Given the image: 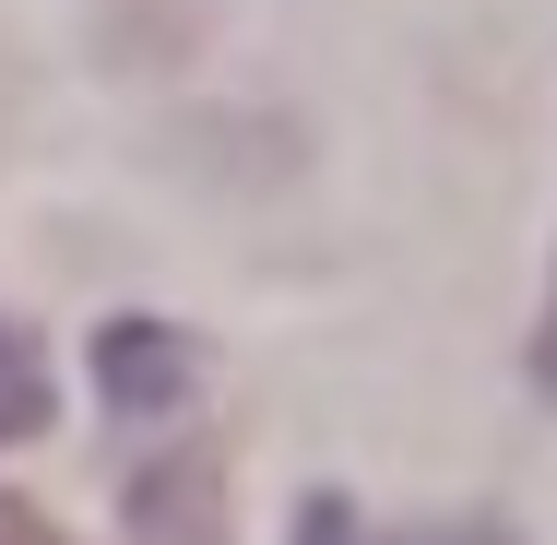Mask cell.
Segmentation results:
<instances>
[{
    "mask_svg": "<svg viewBox=\"0 0 557 545\" xmlns=\"http://www.w3.org/2000/svg\"><path fill=\"white\" fill-rule=\"evenodd\" d=\"M96 380H108L131 416H166V404H190V380H202V356L178 344V332H143V321H119L108 344H96Z\"/></svg>",
    "mask_w": 557,
    "mask_h": 545,
    "instance_id": "1",
    "label": "cell"
},
{
    "mask_svg": "<svg viewBox=\"0 0 557 545\" xmlns=\"http://www.w3.org/2000/svg\"><path fill=\"white\" fill-rule=\"evenodd\" d=\"M131 510H143V534H154V545H225V510H214V462H143Z\"/></svg>",
    "mask_w": 557,
    "mask_h": 545,
    "instance_id": "2",
    "label": "cell"
},
{
    "mask_svg": "<svg viewBox=\"0 0 557 545\" xmlns=\"http://www.w3.org/2000/svg\"><path fill=\"white\" fill-rule=\"evenodd\" d=\"M297 545H510V534H498V522H428V534H368V522L344 510L333 486H321V498L297 510Z\"/></svg>",
    "mask_w": 557,
    "mask_h": 545,
    "instance_id": "3",
    "label": "cell"
},
{
    "mask_svg": "<svg viewBox=\"0 0 557 545\" xmlns=\"http://www.w3.org/2000/svg\"><path fill=\"white\" fill-rule=\"evenodd\" d=\"M36 428H48V368L24 332H0V438H36Z\"/></svg>",
    "mask_w": 557,
    "mask_h": 545,
    "instance_id": "4",
    "label": "cell"
},
{
    "mask_svg": "<svg viewBox=\"0 0 557 545\" xmlns=\"http://www.w3.org/2000/svg\"><path fill=\"white\" fill-rule=\"evenodd\" d=\"M0 545H60V534H48V522H36L24 498H0Z\"/></svg>",
    "mask_w": 557,
    "mask_h": 545,
    "instance_id": "5",
    "label": "cell"
},
{
    "mask_svg": "<svg viewBox=\"0 0 557 545\" xmlns=\"http://www.w3.org/2000/svg\"><path fill=\"white\" fill-rule=\"evenodd\" d=\"M534 380L557 392V309H546V332H534Z\"/></svg>",
    "mask_w": 557,
    "mask_h": 545,
    "instance_id": "6",
    "label": "cell"
}]
</instances>
